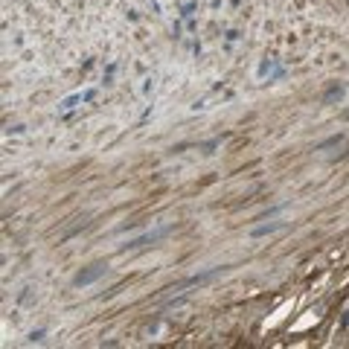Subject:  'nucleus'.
<instances>
[{
	"instance_id": "nucleus-5",
	"label": "nucleus",
	"mask_w": 349,
	"mask_h": 349,
	"mask_svg": "<svg viewBox=\"0 0 349 349\" xmlns=\"http://www.w3.org/2000/svg\"><path fill=\"white\" fill-rule=\"evenodd\" d=\"M285 227V221H274V224H262V227H256L253 230V236L259 239V236H268V233H277V230H283Z\"/></svg>"
},
{
	"instance_id": "nucleus-3",
	"label": "nucleus",
	"mask_w": 349,
	"mask_h": 349,
	"mask_svg": "<svg viewBox=\"0 0 349 349\" xmlns=\"http://www.w3.org/2000/svg\"><path fill=\"white\" fill-rule=\"evenodd\" d=\"M218 274H224V268H213V271H204V274H195V277H189V280H183V283H178L172 291H186V288H195V285H204L210 283L213 277H218Z\"/></svg>"
},
{
	"instance_id": "nucleus-1",
	"label": "nucleus",
	"mask_w": 349,
	"mask_h": 349,
	"mask_svg": "<svg viewBox=\"0 0 349 349\" xmlns=\"http://www.w3.org/2000/svg\"><path fill=\"white\" fill-rule=\"evenodd\" d=\"M99 96V87H84V90H76L73 96H64V99L58 102V111H76V108H82L84 102L96 99Z\"/></svg>"
},
{
	"instance_id": "nucleus-4",
	"label": "nucleus",
	"mask_w": 349,
	"mask_h": 349,
	"mask_svg": "<svg viewBox=\"0 0 349 349\" xmlns=\"http://www.w3.org/2000/svg\"><path fill=\"white\" fill-rule=\"evenodd\" d=\"M169 233V227H160V230H151V233H143L140 239H131L128 245H125V250H137V248H143V245H149V242H157V239H163Z\"/></svg>"
},
{
	"instance_id": "nucleus-2",
	"label": "nucleus",
	"mask_w": 349,
	"mask_h": 349,
	"mask_svg": "<svg viewBox=\"0 0 349 349\" xmlns=\"http://www.w3.org/2000/svg\"><path fill=\"white\" fill-rule=\"evenodd\" d=\"M105 274H108V265H90V268H84V271L76 274L73 285H76V288H87V285H93L96 280H102Z\"/></svg>"
}]
</instances>
